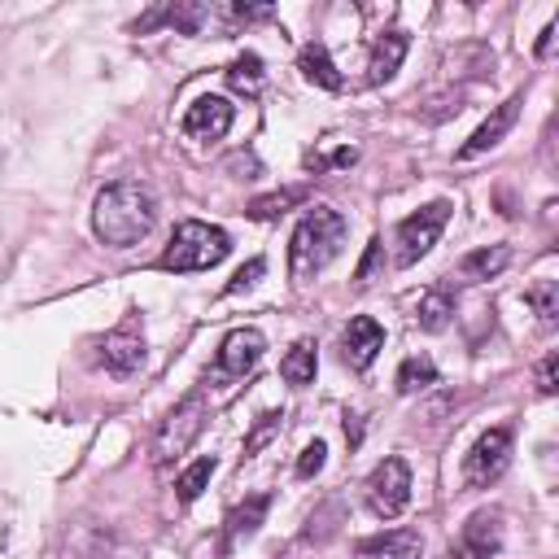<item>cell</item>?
<instances>
[{
	"instance_id": "cell-1",
	"label": "cell",
	"mask_w": 559,
	"mask_h": 559,
	"mask_svg": "<svg viewBox=\"0 0 559 559\" xmlns=\"http://www.w3.org/2000/svg\"><path fill=\"white\" fill-rule=\"evenodd\" d=\"M157 223V201L140 179H118L109 188H100L96 205H92V231L109 245V249H131L140 245Z\"/></svg>"
},
{
	"instance_id": "cell-2",
	"label": "cell",
	"mask_w": 559,
	"mask_h": 559,
	"mask_svg": "<svg viewBox=\"0 0 559 559\" xmlns=\"http://www.w3.org/2000/svg\"><path fill=\"white\" fill-rule=\"evenodd\" d=\"M341 245H345V218L332 205H310L288 240V275L297 284L314 280L341 253Z\"/></svg>"
},
{
	"instance_id": "cell-3",
	"label": "cell",
	"mask_w": 559,
	"mask_h": 559,
	"mask_svg": "<svg viewBox=\"0 0 559 559\" xmlns=\"http://www.w3.org/2000/svg\"><path fill=\"white\" fill-rule=\"evenodd\" d=\"M227 253H231V236L223 227H210V223L188 218V223L175 227V236L166 240V249H162L157 262H162V271H210Z\"/></svg>"
},
{
	"instance_id": "cell-4",
	"label": "cell",
	"mask_w": 559,
	"mask_h": 559,
	"mask_svg": "<svg viewBox=\"0 0 559 559\" xmlns=\"http://www.w3.org/2000/svg\"><path fill=\"white\" fill-rule=\"evenodd\" d=\"M450 210H454L450 201H428V205H419L415 214H406L397 223V266H415L437 245V236L450 223Z\"/></svg>"
},
{
	"instance_id": "cell-5",
	"label": "cell",
	"mask_w": 559,
	"mask_h": 559,
	"mask_svg": "<svg viewBox=\"0 0 559 559\" xmlns=\"http://www.w3.org/2000/svg\"><path fill=\"white\" fill-rule=\"evenodd\" d=\"M205 419H210V411H205V393H188V397L162 419V428H157V437H153V454H157V463H170L175 454H183V450L197 441V432L205 428Z\"/></svg>"
},
{
	"instance_id": "cell-6",
	"label": "cell",
	"mask_w": 559,
	"mask_h": 559,
	"mask_svg": "<svg viewBox=\"0 0 559 559\" xmlns=\"http://www.w3.org/2000/svg\"><path fill=\"white\" fill-rule=\"evenodd\" d=\"M96 362H100L109 376H131V371H140V362H144V328H140V310H127V319L100 341Z\"/></svg>"
},
{
	"instance_id": "cell-7",
	"label": "cell",
	"mask_w": 559,
	"mask_h": 559,
	"mask_svg": "<svg viewBox=\"0 0 559 559\" xmlns=\"http://www.w3.org/2000/svg\"><path fill=\"white\" fill-rule=\"evenodd\" d=\"M367 502H371V511L384 515V520L402 515L406 502H411V467H406L402 459L376 463V472L367 476Z\"/></svg>"
},
{
	"instance_id": "cell-8",
	"label": "cell",
	"mask_w": 559,
	"mask_h": 559,
	"mask_svg": "<svg viewBox=\"0 0 559 559\" xmlns=\"http://www.w3.org/2000/svg\"><path fill=\"white\" fill-rule=\"evenodd\" d=\"M507 459H511V428L498 424V428H489L485 437H476V445L467 450V459H463L467 485H489V480H498L502 467H507Z\"/></svg>"
},
{
	"instance_id": "cell-9",
	"label": "cell",
	"mask_w": 559,
	"mask_h": 559,
	"mask_svg": "<svg viewBox=\"0 0 559 559\" xmlns=\"http://www.w3.org/2000/svg\"><path fill=\"white\" fill-rule=\"evenodd\" d=\"M498 550H502V515L485 507V511H472L467 515V524H463L450 559H493Z\"/></svg>"
},
{
	"instance_id": "cell-10",
	"label": "cell",
	"mask_w": 559,
	"mask_h": 559,
	"mask_svg": "<svg viewBox=\"0 0 559 559\" xmlns=\"http://www.w3.org/2000/svg\"><path fill=\"white\" fill-rule=\"evenodd\" d=\"M231 118H236V105L227 100V96H197L192 105H188V114H183V135L188 140H223L227 131H231Z\"/></svg>"
},
{
	"instance_id": "cell-11",
	"label": "cell",
	"mask_w": 559,
	"mask_h": 559,
	"mask_svg": "<svg viewBox=\"0 0 559 559\" xmlns=\"http://www.w3.org/2000/svg\"><path fill=\"white\" fill-rule=\"evenodd\" d=\"M380 349H384V328H380L371 314H354L349 328H345V336H341V354H345V362H349L354 371H367V367L376 362Z\"/></svg>"
},
{
	"instance_id": "cell-12",
	"label": "cell",
	"mask_w": 559,
	"mask_h": 559,
	"mask_svg": "<svg viewBox=\"0 0 559 559\" xmlns=\"http://www.w3.org/2000/svg\"><path fill=\"white\" fill-rule=\"evenodd\" d=\"M520 105H524V92H511L476 131H472V140L459 148V157H480V153H489L493 144H502V135L515 127V118H520Z\"/></svg>"
},
{
	"instance_id": "cell-13",
	"label": "cell",
	"mask_w": 559,
	"mask_h": 559,
	"mask_svg": "<svg viewBox=\"0 0 559 559\" xmlns=\"http://www.w3.org/2000/svg\"><path fill=\"white\" fill-rule=\"evenodd\" d=\"M266 349V336L258 328H231L218 345V376H245Z\"/></svg>"
},
{
	"instance_id": "cell-14",
	"label": "cell",
	"mask_w": 559,
	"mask_h": 559,
	"mask_svg": "<svg viewBox=\"0 0 559 559\" xmlns=\"http://www.w3.org/2000/svg\"><path fill=\"white\" fill-rule=\"evenodd\" d=\"M266 511H271V493H249L245 502H236L223 524V555H231L240 542H249L258 533V524L266 520Z\"/></svg>"
},
{
	"instance_id": "cell-15",
	"label": "cell",
	"mask_w": 559,
	"mask_h": 559,
	"mask_svg": "<svg viewBox=\"0 0 559 559\" xmlns=\"http://www.w3.org/2000/svg\"><path fill=\"white\" fill-rule=\"evenodd\" d=\"M419 555H424V542L415 528H393L358 542V559H419Z\"/></svg>"
},
{
	"instance_id": "cell-16",
	"label": "cell",
	"mask_w": 559,
	"mask_h": 559,
	"mask_svg": "<svg viewBox=\"0 0 559 559\" xmlns=\"http://www.w3.org/2000/svg\"><path fill=\"white\" fill-rule=\"evenodd\" d=\"M210 17V9L205 4H197V0H183V4H157L153 13H144L140 22H135V31L144 35V31H153V26H175V31H183V35H197L201 31V22Z\"/></svg>"
},
{
	"instance_id": "cell-17",
	"label": "cell",
	"mask_w": 559,
	"mask_h": 559,
	"mask_svg": "<svg viewBox=\"0 0 559 559\" xmlns=\"http://www.w3.org/2000/svg\"><path fill=\"white\" fill-rule=\"evenodd\" d=\"M109 542H114V533L105 524L79 520L66 533V559H109Z\"/></svg>"
},
{
	"instance_id": "cell-18",
	"label": "cell",
	"mask_w": 559,
	"mask_h": 559,
	"mask_svg": "<svg viewBox=\"0 0 559 559\" xmlns=\"http://www.w3.org/2000/svg\"><path fill=\"white\" fill-rule=\"evenodd\" d=\"M406 48H411V35L406 31H384L376 39V48H371V83H389L397 74V66H402Z\"/></svg>"
},
{
	"instance_id": "cell-19",
	"label": "cell",
	"mask_w": 559,
	"mask_h": 559,
	"mask_svg": "<svg viewBox=\"0 0 559 559\" xmlns=\"http://www.w3.org/2000/svg\"><path fill=\"white\" fill-rule=\"evenodd\" d=\"M301 74H306L314 87H323V92H341V87H345V79H341V70L332 66V57H328L323 44H306V48H301Z\"/></svg>"
},
{
	"instance_id": "cell-20",
	"label": "cell",
	"mask_w": 559,
	"mask_h": 559,
	"mask_svg": "<svg viewBox=\"0 0 559 559\" xmlns=\"http://www.w3.org/2000/svg\"><path fill=\"white\" fill-rule=\"evenodd\" d=\"M450 314H454L450 288H428V293L419 297V306H415V323H419L424 332H445Z\"/></svg>"
},
{
	"instance_id": "cell-21",
	"label": "cell",
	"mask_w": 559,
	"mask_h": 559,
	"mask_svg": "<svg viewBox=\"0 0 559 559\" xmlns=\"http://www.w3.org/2000/svg\"><path fill=\"white\" fill-rule=\"evenodd\" d=\"M314 367H319V354H314V341H310V336H301V341L280 358V376H284L288 384H310V380H314Z\"/></svg>"
},
{
	"instance_id": "cell-22",
	"label": "cell",
	"mask_w": 559,
	"mask_h": 559,
	"mask_svg": "<svg viewBox=\"0 0 559 559\" xmlns=\"http://www.w3.org/2000/svg\"><path fill=\"white\" fill-rule=\"evenodd\" d=\"M507 262H511V249H507V245H485V249H472V253L459 262V271H463L467 280H493Z\"/></svg>"
},
{
	"instance_id": "cell-23",
	"label": "cell",
	"mask_w": 559,
	"mask_h": 559,
	"mask_svg": "<svg viewBox=\"0 0 559 559\" xmlns=\"http://www.w3.org/2000/svg\"><path fill=\"white\" fill-rule=\"evenodd\" d=\"M227 83H231L236 92H245V96H258V92H262V61H258V52H240V57L227 66Z\"/></svg>"
},
{
	"instance_id": "cell-24",
	"label": "cell",
	"mask_w": 559,
	"mask_h": 559,
	"mask_svg": "<svg viewBox=\"0 0 559 559\" xmlns=\"http://www.w3.org/2000/svg\"><path fill=\"white\" fill-rule=\"evenodd\" d=\"M428 384H437V367H432L428 354H415V358H406L397 367V393H419Z\"/></svg>"
},
{
	"instance_id": "cell-25",
	"label": "cell",
	"mask_w": 559,
	"mask_h": 559,
	"mask_svg": "<svg viewBox=\"0 0 559 559\" xmlns=\"http://www.w3.org/2000/svg\"><path fill=\"white\" fill-rule=\"evenodd\" d=\"M214 467H218V463H214V454H205V459H197L192 467H183V476H179V485H175V489H179V502H197V498H201V489L210 485Z\"/></svg>"
},
{
	"instance_id": "cell-26",
	"label": "cell",
	"mask_w": 559,
	"mask_h": 559,
	"mask_svg": "<svg viewBox=\"0 0 559 559\" xmlns=\"http://www.w3.org/2000/svg\"><path fill=\"white\" fill-rule=\"evenodd\" d=\"M524 301L537 310V319H542L546 328H555V319H559V293H555V280H537V284L524 293Z\"/></svg>"
},
{
	"instance_id": "cell-27",
	"label": "cell",
	"mask_w": 559,
	"mask_h": 559,
	"mask_svg": "<svg viewBox=\"0 0 559 559\" xmlns=\"http://www.w3.org/2000/svg\"><path fill=\"white\" fill-rule=\"evenodd\" d=\"M297 201H306V192H301V188H284V192L258 197V201H249V218H275V214H284V210H288V205H297Z\"/></svg>"
},
{
	"instance_id": "cell-28",
	"label": "cell",
	"mask_w": 559,
	"mask_h": 559,
	"mask_svg": "<svg viewBox=\"0 0 559 559\" xmlns=\"http://www.w3.org/2000/svg\"><path fill=\"white\" fill-rule=\"evenodd\" d=\"M262 271H266V262H262V258H249V262L227 280V288H223V293H245V288H253V284L262 280Z\"/></svg>"
},
{
	"instance_id": "cell-29",
	"label": "cell",
	"mask_w": 559,
	"mask_h": 559,
	"mask_svg": "<svg viewBox=\"0 0 559 559\" xmlns=\"http://www.w3.org/2000/svg\"><path fill=\"white\" fill-rule=\"evenodd\" d=\"M323 459H328V445H323V441H310V445L301 450V459H297V476H301V480H310V476H319V467H323Z\"/></svg>"
},
{
	"instance_id": "cell-30",
	"label": "cell",
	"mask_w": 559,
	"mask_h": 559,
	"mask_svg": "<svg viewBox=\"0 0 559 559\" xmlns=\"http://www.w3.org/2000/svg\"><path fill=\"white\" fill-rule=\"evenodd\" d=\"M275 9L271 4H231V17H240V22H258V17H271Z\"/></svg>"
},
{
	"instance_id": "cell-31",
	"label": "cell",
	"mask_w": 559,
	"mask_h": 559,
	"mask_svg": "<svg viewBox=\"0 0 559 559\" xmlns=\"http://www.w3.org/2000/svg\"><path fill=\"white\" fill-rule=\"evenodd\" d=\"M275 424H280V415H275V411H271V415H262V424H258V432H253V437L245 441V454H253V450H258V445L266 441V432H271Z\"/></svg>"
},
{
	"instance_id": "cell-32",
	"label": "cell",
	"mask_w": 559,
	"mask_h": 559,
	"mask_svg": "<svg viewBox=\"0 0 559 559\" xmlns=\"http://www.w3.org/2000/svg\"><path fill=\"white\" fill-rule=\"evenodd\" d=\"M537 389H542V393H555V354L542 358V367H537Z\"/></svg>"
},
{
	"instance_id": "cell-33",
	"label": "cell",
	"mask_w": 559,
	"mask_h": 559,
	"mask_svg": "<svg viewBox=\"0 0 559 559\" xmlns=\"http://www.w3.org/2000/svg\"><path fill=\"white\" fill-rule=\"evenodd\" d=\"M376 262H380V240H371V245H367V258H362V266H358V280H371Z\"/></svg>"
},
{
	"instance_id": "cell-34",
	"label": "cell",
	"mask_w": 559,
	"mask_h": 559,
	"mask_svg": "<svg viewBox=\"0 0 559 559\" xmlns=\"http://www.w3.org/2000/svg\"><path fill=\"white\" fill-rule=\"evenodd\" d=\"M550 48H555V22H546V31L537 39V57H550Z\"/></svg>"
},
{
	"instance_id": "cell-35",
	"label": "cell",
	"mask_w": 559,
	"mask_h": 559,
	"mask_svg": "<svg viewBox=\"0 0 559 559\" xmlns=\"http://www.w3.org/2000/svg\"><path fill=\"white\" fill-rule=\"evenodd\" d=\"M345 437H349V445H358V437H362V424H358V415H345Z\"/></svg>"
}]
</instances>
